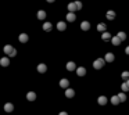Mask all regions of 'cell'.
I'll list each match as a JSON object with an SVG mask.
<instances>
[{"mask_svg":"<svg viewBox=\"0 0 129 115\" xmlns=\"http://www.w3.org/2000/svg\"><path fill=\"white\" fill-rule=\"evenodd\" d=\"M75 20H77L75 13H68V14H67V21H68V22H74Z\"/></svg>","mask_w":129,"mask_h":115,"instance_id":"cell-3","label":"cell"},{"mask_svg":"<svg viewBox=\"0 0 129 115\" xmlns=\"http://www.w3.org/2000/svg\"><path fill=\"white\" fill-rule=\"evenodd\" d=\"M126 83H128V86H129V79H128V80H126Z\"/></svg>","mask_w":129,"mask_h":115,"instance_id":"cell-34","label":"cell"},{"mask_svg":"<svg viewBox=\"0 0 129 115\" xmlns=\"http://www.w3.org/2000/svg\"><path fill=\"white\" fill-rule=\"evenodd\" d=\"M4 110H6L7 112H11L13 110H14V105L11 104V103H7V104L4 105Z\"/></svg>","mask_w":129,"mask_h":115,"instance_id":"cell-19","label":"cell"},{"mask_svg":"<svg viewBox=\"0 0 129 115\" xmlns=\"http://www.w3.org/2000/svg\"><path fill=\"white\" fill-rule=\"evenodd\" d=\"M18 39H20V42L25 43V42H28V35H26V33H21Z\"/></svg>","mask_w":129,"mask_h":115,"instance_id":"cell-18","label":"cell"},{"mask_svg":"<svg viewBox=\"0 0 129 115\" xmlns=\"http://www.w3.org/2000/svg\"><path fill=\"white\" fill-rule=\"evenodd\" d=\"M75 4H77V8H78V10H80V8H82V3H80L79 0H77V1H75Z\"/></svg>","mask_w":129,"mask_h":115,"instance_id":"cell-29","label":"cell"},{"mask_svg":"<svg viewBox=\"0 0 129 115\" xmlns=\"http://www.w3.org/2000/svg\"><path fill=\"white\" fill-rule=\"evenodd\" d=\"M117 36H118L121 40H125V39H126V33H125V32H118V35H117Z\"/></svg>","mask_w":129,"mask_h":115,"instance_id":"cell-26","label":"cell"},{"mask_svg":"<svg viewBox=\"0 0 129 115\" xmlns=\"http://www.w3.org/2000/svg\"><path fill=\"white\" fill-rule=\"evenodd\" d=\"M121 76L124 78L125 80H128V79H129V72H128V71H124V72L121 73Z\"/></svg>","mask_w":129,"mask_h":115,"instance_id":"cell-28","label":"cell"},{"mask_svg":"<svg viewBox=\"0 0 129 115\" xmlns=\"http://www.w3.org/2000/svg\"><path fill=\"white\" fill-rule=\"evenodd\" d=\"M38 18H39V20H45V18H46V11H43V10L39 11V13H38Z\"/></svg>","mask_w":129,"mask_h":115,"instance_id":"cell-23","label":"cell"},{"mask_svg":"<svg viewBox=\"0 0 129 115\" xmlns=\"http://www.w3.org/2000/svg\"><path fill=\"white\" fill-rule=\"evenodd\" d=\"M15 56H17V50H14V51L10 54V57H15Z\"/></svg>","mask_w":129,"mask_h":115,"instance_id":"cell-30","label":"cell"},{"mask_svg":"<svg viewBox=\"0 0 129 115\" xmlns=\"http://www.w3.org/2000/svg\"><path fill=\"white\" fill-rule=\"evenodd\" d=\"M112 36H111V33H108V32H103V33H101V39H103V40H104V42H107V40H110V39H111Z\"/></svg>","mask_w":129,"mask_h":115,"instance_id":"cell-8","label":"cell"},{"mask_svg":"<svg viewBox=\"0 0 129 115\" xmlns=\"http://www.w3.org/2000/svg\"><path fill=\"white\" fill-rule=\"evenodd\" d=\"M105 28H107V26H105V24H99L97 25V31L99 32H105Z\"/></svg>","mask_w":129,"mask_h":115,"instance_id":"cell-24","label":"cell"},{"mask_svg":"<svg viewBox=\"0 0 129 115\" xmlns=\"http://www.w3.org/2000/svg\"><path fill=\"white\" fill-rule=\"evenodd\" d=\"M65 28H67V24H65V22L60 21L58 24H57V29H58V31H65Z\"/></svg>","mask_w":129,"mask_h":115,"instance_id":"cell-14","label":"cell"},{"mask_svg":"<svg viewBox=\"0 0 129 115\" xmlns=\"http://www.w3.org/2000/svg\"><path fill=\"white\" fill-rule=\"evenodd\" d=\"M60 86L63 87V89H68V87H70V82L67 79H61L60 80Z\"/></svg>","mask_w":129,"mask_h":115,"instance_id":"cell-6","label":"cell"},{"mask_svg":"<svg viewBox=\"0 0 129 115\" xmlns=\"http://www.w3.org/2000/svg\"><path fill=\"white\" fill-rule=\"evenodd\" d=\"M97 103L100 105H105L107 104V97H105V96H100V97L97 98Z\"/></svg>","mask_w":129,"mask_h":115,"instance_id":"cell-7","label":"cell"},{"mask_svg":"<svg viewBox=\"0 0 129 115\" xmlns=\"http://www.w3.org/2000/svg\"><path fill=\"white\" fill-rule=\"evenodd\" d=\"M110 101H111V103H112L114 105H117V104H119V103H121V100H119V97H118V96H112V97H111V100H110Z\"/></svg>","mask_w":129,"mask_h":115,"instance_id":"cell-17","label":"cell"},{"mask_svg":"<svg viewBox=\"0 0 129 115\" xmlns=\"http://www.w3.org/2000/svg\"><path fill=\"white\" fill-rule=\"evenodd\" d=\"M104 64H105V60H103V58H97L96 61L93 63V67L96 68V69H101L103 67H104Z\"/></svg>","mask_w":129,"mask_h":115,"instance_id":"cell-1","label":"cell"},{"mask_svg":"<svg viewBox=\"0 0 129 115\" xmlns=\"http://www.w3.org/2000/svg\"><path fill=\"white\" fill-rule=\"evenodd\" d=\"M121 42H122V40L118 38V36H112V38H111V43L114 46H119V43H121Z\"/></svg>","mask_w":129,"mask_h":115,"instance_id":"cell-9","label":"cell"},{"mask_svg":"<svg viewBox=\"0 0 129 115\" xmlns=\"http://www.w3.org/2000/svg\"><path fill=\"white\" fill-rule=\"evenodd\" d=\"M77 73H78V76H85V75H86V68H85V67H78Z\"/></svg>","mask_w":129,"mask_h":115,"instance_id":"cell-2","label":"cell"},{"mask_svg":"<svg viewBox=\"0 0 129 115\" xmlns=\"http://www.w3.org/2000/svg\"><path fill=\"white\" fill-rule=\"evenodd\" d=\"M14 51V49H13V47H11L10 45L8 46H6V47H4V53H6V54H8V56H10L11 53Z\"/></svg>","mask_w":129,"mask_h":115,"instance_id":"cell-20","label":"cell"},{"mask_svg":"<svg viewBox=\"0 0 129 115\" xmlns=\"http://www.w3.org/2000/svg\"><path fill=\"white\" fill-rule=\"evenodd\" d=\"M58 115H68V114H67V112H60Z\"/></svg>","mask_w":129,"mask_h":115,"instance_id":"cell-32","label":"cell"},{"mask_svg":"<svg viewBox=\"0 0 129 115\" xmlns=\"http://www.w3.org/2000/svg\"><path fill=\"white\" fill-rule=\"evenodd\" d=\"M105 61H107V63H112V61H114L115 60V56L114 54H112V53H107V54H105Z\"/></svg>","mask_w":129,"mask_h":115,"instance_id":"cell-4","label":"cell"},{"mask_svg":"<svg viewBox=\"0 0 129 115\" xmlns=\"http://www.w3.org/2000/svg\"><path fill=\"white\" fill-rule=\"evenodd\" d=\"M26 98H28L29 101H35L36 100V94L33 93V92H29V93L26 94Z\"/></svg>","mask_w":129,"mask_h":115,"instance_id":"cell-15","label":"cell"},{"mask_svg":"<svg viewBox=\"0 0 129 115\" xmlns=\"http://www.w3.org/2000/svg\"><path fill=\"white\" fill-rule=\"evenodd\" d=\"M121 89H122V92H128V90H129V86H128V83H126V82H124V83L121 85Z\"/></svg>","mask_w":129,"mask_h":115,"instance_id":"cell-27","label":"cell"},{"mask_svg":"<svg viewBox=\"0 0 129 115\" xmlns=\"http://www.w3.org/2000/svg\"><path fill=\"white\" fill-rule=\"evenodd\" d=\"M105 17H107V20H110V21H112V20H114V18H115V11H112V10L107 11V15H105Z\"/></svg>","mask_w":129,"mask_h":115,"instance_id":"cell-11","label":"cell"},{"mask_svg":"<svg viewBox=\"0 0 129 115\" xmlns=\"http://www.w3.org/2000/svg\"><path fill=\"white\" fill-rule=\"evenodd\" d=\"M47 1H49V3H53V1H54V0H47Z\"/></svg>","mask_w":129,"mask_h":115,"instance_id":"cell-33","label":"cell"},{"mask_svg":"<svg viewBox=\"0 0 129 115\" xmlns=\"http://www.w3.org/2000/svg\"><path fill=\"white\" fill-rule=\"evenodd\" d=\"M65 96L68 98H72L74 96H75V92H74V89H70V87H68V89H65Z\"/></svg>","mask_w":129,"mask_h":115,"instance_id":"cell-5","label":"cell"},{"mask_svg":"<svg viewBox=\"0 0 129 115\" xmlns=\"http://www.w3.org/2000/svg\"><path fill=\"white\" fill-rule=\"evenodd\" d=\"M89 28H90V24L87 21H83L80 24V29H82V31H89Z\"/></svg>","mask_w":129,"mask_h":115,"instance_id":"cell-10","label":"cell"},{"mask_svg":"<svg viewBox=\"0 0 129 115\" xmlns=\"http://www.w3.org/2000/svg\"><path fill=\"white\" fill-rule=\"evenodd\" d=\"M118 97H119V100H121V103H125V101L128 100V98H126L125 92H124V93H119V94H118Z\"/></svg>","mask_w":129,"mask_h":115,"instance_id":"cell-22","label":"cell"},{"mask_svg":"<svg viewBox=\"0 0 129 115\" xmlns=\"http://www.w3.org/2000/svg\"><path fill=\"white\" fill-rule=\"evenodd\" d=\"M0 64H1V67H8L10 65V60H8L7 57H4V58L0 60Z\"/></svg>","mask_w":129,"mask_h":115,"instance_id":"cell-12","label":"cell"},{"mask_svg":"<svg viewBox=\"0 0 129 115\" xmlns=\"http://www.w3.org/2000/svg\"><path fill=\"white\" fill-rule=\"evenodd\" d=\"M43 29L49 32L50 29H52V24H50V22H45V24H43Z\"/></svg>","mask_w":129,"mask_h":115,"instance_id":"cell-25","label":"cell"},{"mask_svg":"<svg viewBox=\"0 0 129 115\" xmlns=\"http://www.w3.org/2000/svg\"><path fill=\"white\" fill-rule=\"evenodd\" d=\"M46 69H47V67H46L45 65V64H39V65H38V71H39V72H46Z\"/></svg>","mask_w":129,"mask_h":115,"instance_id":"cell-21","label":"cell"},{"mask_svg":"<svg viewBox=\"0 0 129 115\" xmlns=\"http://www.w3.org/2000/svg\"><path fill=\"white\" fill-rule=\"evenodd\" d=\"M125 53H126V54H128V56H129V46H128V47H126V50H125Z\"/></svg>","mask_w":129,"mask_h":115,"instance_id":"cell-31","label":"cell"},{"mask_svg":"<svg viewBox=\"0 0 129 115\" xmlns=\"http://www.w3.org/2000/svg\"><path fill=\"white\" fill-rule=\"evenodd\" d=\"M78 8H77V4L75 3H70L68 4V11H70V13H74V11H77Z\"/></svg>","mask_w":129,"mask_h":115,"instance_id":"cell-16","label":"cell"},{"mask_svg":"<svg viewBox=\"0 0 129 115\" xmlns=\"http://www.w3.org/2000/svg\"><path fill=\"white\" fill-rule=\"evenodd\" d=\"M67 69H68V71H74V69H77V65H75V63H72V61L67 63Z\"/></svg>","mask_w":129,"mask_h":115,"instance_id":"cell-13","label":"cell"}]
</instances>
